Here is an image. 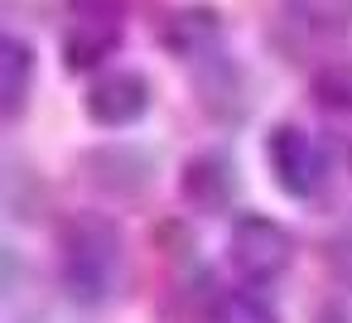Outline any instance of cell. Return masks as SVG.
I'll return each mask as SVG.
<instances>
[{
	"label": "cell",
	"mask_w": 352,
	"mask_h": 323,
	"mask_svg": "<svg viewBox=\"0 0 352 323\" xmlns=\"http://www.w3.org/2000/svg\"><path fill=\"white\" fill-rule=\"evenodd\" d=\"M58 275L78 304H107L126 280V236L107 212H78L58 232Z\"/></svg>",
	"instance_id": "1"
},
{
	"label": "cell",
	"mask_w": 352,
	"mask_h": 323,
	"mask_svg": "<svg viewBox=\"0 0 352 323\" xmlns=\"http://www.w3.org/2000/svg\"><path fill=\"white\" fill-rule=\"evenodd\" d=\"M227 260H232V270H236L246 285H265V280H275V275L289 270V260H294V236H289L275 217L246 212V217L232 222Z\"/></svg>",
	"instance_id": "2"
},
{
	"label": "cell",
	"mask_w": 352,
	"mask_h": 323,
	"mask_svg": "<svg viewBox=\"0 0 352 323\" xmlns=\"http://www.w3.org/2000/svg\"><path fill=\"white\" fill-rule=\"evenodd\" d=\"M265 164H270L280 193H289L299 203L318 198L323 183H328V150L304 126H275L270 140H265Z\"/></svg>",
	"instance_id": "3"
},
{
	"label": "cell",
	"mask_w": 352,
	"mask_h": 323,
	"mask_svg": "<svg viewBox=\"0 0 352 323\" xmlns=\"http://www.w3.org/2000/svg\"><path fill=\"white\" fill-rule=\"evenodd\" d=\"M121 5L116 0H73V25L63 34V68L68 73H92L111 49H121Z\"/></svg>",
	"instance_id": "4"
},
{
	"label": "cell",
	"mask_w": 352,
	"mask_h": 323,
	"mask_svg": "<svg viewBox=\"0 0 352 323\" xmlns=\"http://www.w3.org/2000/svg\"><path fill=\"white\" fill-rule=\"evenodd\" d=\"M150 102H155L150 78L135 73V68H116V73H102V78L87 87V102H82V107H87V116H92L97 126L126 131V126L145 121Z\"/></svg>",
	"instance_id": "5"
},
{
	"label": "cell",
	"mask_w": 352,
	"mask_h": 323,
	"mask_svg": "<svg viewBox=\"0 0 352 323\" xmlns=\"http://www.w3.org/2000/svg\"><path fill=\"white\" fill-rule=\"evenodd\" d=\"M241 193V174H236V159L222 155V150H208L198 159H188L184 169V198L198 208V212H227Z\"/></svg>",
	"instance_id": "6"
},
{
	"label": "cell",
	"mask_w": 352,
	"mask_h": 323,
	"mask_svg": "<svg viewBox=\"0 0 352 323\" xmlns=\"http://www.w3.org/2000/svg\"><path fill=\"white\" fill-rule=\"evenodd\" d=\"M87 174L97 188L116 193V198H140L155 183V159L135 145H107L87 155Z\"/></svg>",
	"instance_id": "7"
},
{
	"label": "cell",
	"mask_w": 352,
	"mask_h": 323,
	"mask_svg": "<svg viewBox=\"0 0 352 323\" xmlns=\"http://www.w3.org/2000/svg\"><path fill=\"white\" fill-rule=\"evenodd\" d=\"M222 34H227V30H222V15L208 10V5L179 10V15H169L164 30H160L164 49H169L174 58H188V63H203V58L222 54Z\"/></svg>",
	"instance_id": "8"
},
{
	"label": "cell",
	"mask_w": 352,
	"mask_h": 323,
	"mask_svg": "<svg viewBox=\"0 0 352 323\" xmlns=\"http://www.w3.org/2000/svg\"><path fill=\"white\" fill-rule=\"evenodd\" d=\"M0 73H6V87H0V107H6V121H20L25 116V102H30V87H34V49L10 34L6 49H0Z\"/></svg>",
	"instance_id": "9"
},
{
	"label": "cell",
	"mask_w": 352,
	"mask_h": 323,
	"mask_svg": "<svg viewBox=\"0 0 352 323\" xmlns=\"http://www.w3.org/2000/svg\"><path fill=\"white\" fill-rule=\"evenodd\" d=\"M285 15L309 34H347L352 0H285Z\"/></svg>",
	"instance_id": "10"
},
{
	"label": "cell",
	"mask_w": 352,
	"mask_h": 323,
	"mask_svg": "<svg viewBox=\"0 0 352 323\" xmlns=\"http://www.w3.org/2000/svg\"><path fill=\"white\" fill-rule=\"evenodd\" d=\"M212 323H275V309L256 289H227L212 299Z\"/></svg>",
	"instance_id": "11"
},
{
	"label": "cell",
	"mask_w": 352,
	"mask_h": 323,
	"mask_svg": "<svg viewBox=\"0 0 352 323\" xmlns=\"http://www.w3.org/2000/svg\"><path fill=\"white\" fill-rule=\"evenodd\" d=\"M328 265H333V275H338L342 285H352V222L328 241Z\"/></svg>",
	"instance_id": "12"
},
{
	"label": "cell",
	"mask_w": 352,
	"mask_h": 323,
	"mask_svg": "<svg viewBox=\"0 0 352 323\" xmlns=\"http://www.w3.org/2000/svg\"><path fill=\"white\" fill-rule=\"evenodd\" d=\"M314 323H352V309H347V304H323Z\"/></svg>",
	"instance_id": "13"
}]
</instances>
